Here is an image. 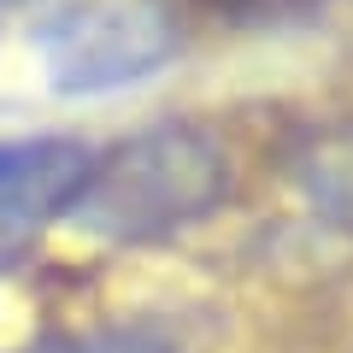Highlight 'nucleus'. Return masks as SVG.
I'll return each mask as SVG.
<instances>
[{"instance_id":"nucleus-3","label":"nucleus","mask_w":353,"mask_h":353,"mask_svg":"<svg viewBox=\"0 0 353 353\" xmlns=\"http://www.w3.org/2000/svg\"><path fill=\"white\" fill-rule=\"evenodd\" d=\"M94 153L71 136L0 141V277L36 253L59 218H71Z\"/></svg>"},{"instance_id":"nucleus-5","label":"nucleus","mask_w":353,"mask_h":353,"mask_svg":"<svg viewBox=\"0 0 353 353\" xmlns=\"http://www.w3.org/2000/svg\"><path fill=\"white\" fill-rule=\"evenodd\" d=\"M212 6H224V12H259V6H277V0H212Z\"/></svg>"},{"instance_id":"nucleus-1","label":"nucleus","mask_w":353,"mask_h":353,"mask_svg":"<svg viewBox=\"0 0 353 353\" xmlns=\"http://www.w3.org/2000/svg\"><path fill=\"white\" fill-rule=\"evenodd\" d=\"M224 194L230 159L201 124H153L88 159L71 224L118 248H141L212 218Z\"/></svg>"},{"instance_id":"nucleus-4","label":"nucleus","mask_w":353,"mask_h":353,"mask_svg":"<svg viewBox=\"0 0 353 353\" xmlns=\"http://www.w3.org/2000/svg\"><path fill=\"white\" fill-rule=\"evenodd\" d=\"M30 353H176L159 330L148 324H101V330H71V336H48Z\"/></svg>"},{"instance_id":"nucleus-2","label":"nucleus","mask_w":353,"mask_h":353,"mask_svg":"<svg viewBox=\"0 0 353 353\" xmlns=\"http://www.w3.org/2000/svg\"><path fill=\"white\" fill-rule=\"evenodd\" d=\"M30 48L53 94H118L183 53V12L171 0H36Z\"/></svg>"},{"instance_id":"nucleus-6","label":"nucleus","mask_w":353,"mask_h":353,"mask_svg":"<svg viewBox=\"0 0 353 353\" xmlns=\"http://www.w3.org/2000/svg\"><path fill=\"white\" fill-rule=\"evenodd\" d=\"M24 6H36V0H0V24H6L12 12H24Z\"/></svg>"}]
</instances>
